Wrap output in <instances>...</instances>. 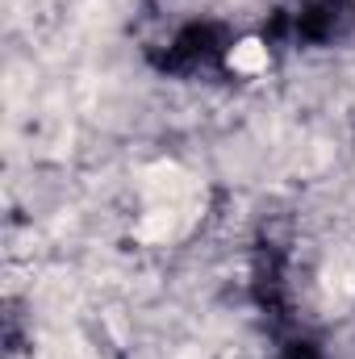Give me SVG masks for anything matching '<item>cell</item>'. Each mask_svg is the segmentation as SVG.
Segmentation results:
<instances>
[{
    "label": "cell",
    "mask_w": 355,
    "mask_h": 359,
    "mask_svg": "<svg viewBox=\"0 0 355 359\" xmlns=\"http://www.w3.org/2000/svg\"><path fill=\"white\" fill-rule=\"evenodd\" d=\"M230 67H234L239 76H255V72H264L267 67V46L264 42H255V38L239 42V46L230 50Z\"/></svg>",
    "instance_id": "obj_1"
}]
</instances>
